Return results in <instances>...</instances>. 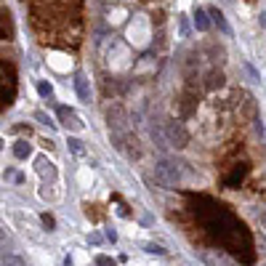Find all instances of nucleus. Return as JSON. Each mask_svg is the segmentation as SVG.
Wrapping results in <instances>:
<instances>
[{
  "label": "nucleus",
  "instance_id": "16",
  "mask_svg": "<svg viewBox=\"0 0 266 266\" xmlns=\"http://www.w3.org/2000/svg\"><path fill=\"white\" fill-rule=\"evenodd\" d=\"M38 94H40L43 99L53 96V85H51V83H45V80H40V83H38Z\"/></svg>",
  "mask_w": 266,
  "mask_h": 266
},
{
  "label": "nucleus",
  "instance_id": "6",
  "mask_svg": "<svg viewBox=\"0 0 266 266\" xmlns=\"http://www.w3.org/2000/svg\"><path fill=\"white\" fill-rule=\"evenodd\" d=\"M35 168H38V173H40V176H43L45 181H56V179H59V170H56V165L51 163L48 157H38Z\"/></svg>",
  "mask_w": 266,
  "mask_h": 266
},
{
  "label": "nucleus",
  "instance_id": "8",
  "mask_svg": "<svg viewBox=\"0 0 266 266\" xmlns=\"http://www.w3.org/2000/svg\"><path fill=\"white\" fill-rule=\"evenodd\" d=\"M107 120H109V128H114V133H117L123 125H125V112H123V107L114 104L112 109H107Z\"/></svg>",
  "mask_w": 266,
  "mask_h": 266
},
{
  "label": "nucleus",
  "instance_id": "19",
  "mask_svg": "<svg viewBox=\"0 0 266 266\" xmlns=\"http://www.w3.org/2000/svg\"><path fill=\"white\" fill-rule=\"evenodd\" d=\"M96 266H114V261L109 256H96Z\"/></svg>",
  "mask_w": 266,
  "mask_h": 266
},
{
  "label": "nucleus",
  "instance_id": "7",
  "mask_svg": "<svg viewBox=\"0 0 266 266\" xmlns=\"http://www.w3.org/2000/svg\"><path fill=\"white\" fill-rule=\"evenodd\" d=\"M208 14H211L213 24L218 27V32H221L224 38H232V27H229V21H226V16L221 14V11H218V8H208Z\"/></svg>",
  "mask_w": 266,
  "mask_h": 266
},
{
  "label": "nucleus",
  "instance_id": "4",
  "mask_svg": "<svg viewBox=\"0 0 266 266\" xmlns=\"http://www.w3.org/2000/svg\"><path fill=\"white\" fill-rule=\"evenodd\" d=\"M128 40L133 45H146V40H149V24H146V19L138 16L133 24L128 27Z\"/></svg>",
  "mask_w": 266,
  "mask_h": 266
},
{
  "label": "nucleus",
  "instance_id": "13",
  "mask_svg": "<svg viewBox=\"0 0 266 266\" xmlns=\"http://www.w3.org/2000/svg\"><path fill=\"white\" fill-rule=\"evenodd\" d=\"M221 85H224V75L221 72H216V69H213V72H208V88L216 91V88H221Z\"/></svg>",
  "mask_w": 266,
  "mask_h": 266
},
{
  "label": "nucleus",
  "instance_id": "3",
  "mask_svg": "<svg viewBox=\"0 0 266 266\" xmlns=\"http://www.w3.org/2000/svg\"><path fill=\"white\" fill-rule=\"evenodd\" d=\"M165 136H168V144L176 146V149H184L189 144V133H187V128H184L181 123H170L165 128Z\"/></svg>",
  "mask_w": 266,
  "mask_h": 266
},
{
  "label": "nucleus",
  "instance_id": "1",
  "mask_svg": "<svg viewBox=\"0 0 266 266\" xmlns=\"http://www.w3.org/2000/svg\"><path fill=\"white\" fill-rule=\"evenodd\" d=\"M194 213H200L205 229L211 232L224 248H229L232 253L240 250H250V237L245 234V229L237 218L226 211L224 205H211V211L205 213V208H194Z\"/></svg>",
  "mask_w": 266,
  "mask_h": 266
},
{
  "label": "nucleus",
  "instance_id": "5",
  "mask_svg": "<svg viewBox=\"0 0 266 266\" xmlns=\"http://www.w3.org/2000/svg\"><path fill=\"white\" fill-rule=\"evenodd\" d=\"M56 114H59V123L64 125L67 131H80V128H83V123H80V117H77V114H75L72 109L59 107V112H56Z\"/></svg>",
  "mask_w": 266,
  "mask_h": 266
},
{
  "label": "nucleus",
  "instance_id": "10",
  "mask_svg": "<svg viewBox=\"0 0 266 266\" xmlns=\"http://www.w3.org/2000/svg\"><path fill=\"white\" fill-rule=\"evenodd\" d=\"M211 24H213V19H211V14H208L205 8L194 11V27H197L200 32H208V29H211Z\"/></svg>",
  "mask_w": 266,
  "mask_h": 266
},
{
  "label": "nucleus",
  "instance_id": "9",
  "mask_svg": "<svg viewBox=\"0 0 266 266\" xmlns=\"http://www.w3.org/2000/svg\"><path fill=\"white\" fill-rule=\"evenodd\" d=\"M75 91H77L80 101H91V85H88V77L83 72L75 75Z\"/></svg>",
  "mask_w": 266,
  "mask_h": 266
},
{
  "label": "nucleus",
  "instance_id": "11",
  "mask_svg": "<svg viewBox=\"0 0 266 266\" xmlns=\"http://www.w3.org/2000/svg\"><path fill=\"white\" fill-rule=\"evenodd\" d=\"M32 155V144H27L24 138H19V141L14 144V157L16 160H27Z\"/></svg>",
  "mask_w": 266,
  "mask_h": 266
},
{
  "label": "nucleus",
  "instance_id": "12",
  "mask_svg": "<svg viewBox=\"0 0 266 266\" xmlns=\"http://www.w3.org/2000/svg\"><path fill=\"white\" fill-rule=\"evenodd\" d=\"M67 146H69V152H72L75 157H83V155H85L83 141H80V138H75V136H69V138H67Z\"/></svg>",
  "mask_w": 266,
  "mask_h": 266
},
{
  "label": "nucleus",
  "instance_id": "21",
  "mask_svg": "<svg viewBox=\"0 0 266 266\" xmlns=\"http://www.w3.org/2000/svg\"><path fill=\"white\" fill-rule=\"evenodd\" d=\"M107 240L114 242V240H117V232H114V229H109V232H107Z\"/></svg>",
  "mask_w": 266,
  "mask_h": 266
},
{
  "label": "nucleus",
  "instance_id": "14",
  "mask_svg": "<svg viewBox=\"0 0 266 266\" xmlns=\"http://www.w3.org/2000/svg\"><path fill=\"white\" fill-rule=\"evenodd\" d=\"M3 266H27V263H24V258H21V256L8 253V256H3Z\"/></svg>",
  "mask_w": 266,
  "mask_h": 266
},
{
  "label": "nucleus",
  "instance_id": "2",
  "mask_svg": "<svg viewBox=\"0 0 266 266\" xmlns=\"http://www.w3.org/2000/svg\"><path fill=\"white\" fill-rule=\"evenodd\" d=\"M155 176H157V181L163 184V187H176V184L181 181V168H179L176 160L163 157V160L155 165Z\"/></svg>",
  "mask_w": 266,
  "mask_h": 266
},
{
  "label": "nucleus",
  "instance_id": "18",
  "mask_svg": "<svg viewBox=\"0 0 266 266\" xmlns=\"http://www.w3.org/2000/svg\"><path fill=\"white\" fill-rule=\"evenodd\" d=\"M40 221H43V226H45V229H48V232H51V229L56 226V221H53V216H48V213H43V216H40Z\"/></svg>",
  "mask_w": 266,
  "mask_h": 266
},
{
  "label": "nucleus",
  "instance_id": "17",
  "mask_svg": "<svg viewBox=\"0 0 266 266\" xmlns=\"http://www.w3.org/2000/svg\"><path fill=\"white\" fill-rule=\"evenodd\" d=\"M11 35H14V29H11V14L3 11V38H11Z\"/></svg>",
  "mask_w": 266,
  "mask_h": 266
},
{
  "label": "nucleus",
  "instance_id": "15",
  "mask_svg": "<svg viewBox=\"0 0 266 266\" xmlns=\"http://www.w3.org/2000/svg\"><path fill=\"white\" fill-rule=\"evenodd\" d=\"M144 253H149V256H165V248L163 245H155V242H146Z\"/></svg>",
  "mask_w": 266,
  "mask_h": 266
},
{
  "label": "nucleus",
  "instance_id": "20",
  "mask_svg": "<svg viewBox=\"0 0 266 266\" xmlns=\"http://www.w3.org/2000/svg\"><path fill=\"white\" fill-rule=\"evenodd\" d=\"M35 120H40L43 125H48V128H51V125H53V123L48 120V114H45V112H35Z\"/></svg>",
  "mask_w": 266,
  "mask_h": 266
}]
</instances>
